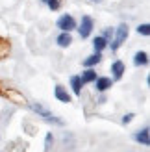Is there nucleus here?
<instances>
[{
    "mask_svg": "<svg viewBox=\"0 0 150 152\" xmlns=\"http://www.w3.org/2000/svg\"><path fill=\"white\" fill-rule=\"evenodd\" d=\"M132 119H133V113H126V115L122 117V124H128V123H132Z\"/></svg>",
    "mask_w": 150,
    "mask_h": 152,
    "instance_id": "nucleus-18",
    "label": "nucleus"
},
{
    "mask_svg": "<svg viewBox=\"0 0 150 152\" xmlns=\"http://www.w3.org/2000/svg\"><path fill=\"white\" fill-rule=\"evenodd\" d=\"M82 86H84V82H82L80 76H72V78H71V87H72V93L76 96L82 95Z\"/></svg>",
    "mask_w": 150,
    "mask_h": 152,
    "instance_id": "nucleus-8",
    "label": "nucleus"
},
{
    "mask_svg": "<svg viewBox=\"0 0 150 152\" xmlns=\"http://www.w3.org/2000/svg\"><path fill=\"white\" fill-rule=\"evenodd\" d=\"M58 28L61 30V32H72V30L76 28V20H74L72 15H61V17L58 19Z\"/></svg>",
    "mask_w": 150,
    "mask_h": 152,
    "instance_id": "nucleus-2",
    "label": "nucleus"
},
{
    "mask_svg": "<svg viewBox=\"0 0 150 152\" xmlns=\"http://www.w3.org/2000/svg\"><path fill=\"white\" fill-rule=\"evenodd\" d=\"M43 4H47V6L50 7V10H52V11L59 10V6H61V4H59V0H43Z\"/></svg>",
    "mask_w": 150,
    "mask_h": 152,
    "instance_id": "nucleus-15",
    "label": "nucleus"
},
{
    "mask_svg": "<svg viewBox=\"0 0 150 152\" xmlns=\"http://www.w3.org/2000/svg\"><path fill=\"white\" fill-rule=\"evenodd\" d=\"M111 72H113L115 80H121L122 78V72H124V63L122 61H115L111 65Z\"/></svg>",
    "mask_w": 150,
    "mask_h": 152,
    "instance_id": "nucleus-9",
    "label": "nucleus"
},
{
    "mask_svg": "<svg viewBox=\"0 0 150 152\" xmlns=\"http://www.w3.org/2000/svg\"><path fill=\"white\" fill-rule=\"evenodd\" d=\"M133 139H135L137 143H141V145L148 147V145H150V132H148V128H143V130H139L135 135H133Z\"/></svg>",
    "mask_w": 150,
    "mask_h": 152,
    "instance_id": "nucleus-5",
    "label": "nucleus"
},
{
    "mask_svg": "<svg viewBox=\"0 0 150 152\" xmlns=\"http://www.w3.org/2000/svg\"><path fill=\"white\" fill-rule=\"evenodd\" d=\"M128 32H130V30H128V26H126V24H121V26L117 28L115 41H113V45H111V50H117V48H119V47H121V45L124 43V39L128 37Z\"/></svg>",
    "mask_w": 150,
    "mask_h": 152,
    "instance_id": "nucleus-4",
    "label": "nucleus"
},
{
    "mask_svg": "<svg viewBox=\"0 0 150 152\" xmlns=\"http://www.w3.org/2000/svg\"><path fill=\"white\" fill-rule=\"evenodd\" d=\"M146 63H148V54L146 52H137V54L133 56V65L141 67V65H146Z\"/></svg>",
    "mask_w": 150,
    "mask_h": 152,
    "instance_id": "nucleus-12",
    "label": "nucleus"
},
{
    "mask_svg": "<svg viewBox=\"0 0 150 152\" xmlns=\"http://www.w3.org/2000/svg\"><path fill=\"white\" fill-rule=\"evenodd\" d=\"M95 86H96V91L104 93V91H108L111 86H113V82H111V78H96L95 80Z\"/></svg>",
    "mask_w": 150,
    "mask_h": 152,
    "instance_id": "nucleus-7",
    "label": "nucleus"
},
{
    "mask_svg": "<svg viewBox=\"0 0 150 152\" xmlns=\"http://www.w3.org/2000/svg\"><path fill=\"white\" fill-rule=\"evenodd\" d=\"M100 59H102V56H100V52H96V54H93V56H89L85 61H84V67H95L96 63H100Z\"/></svg>",
    "mask_w": 150,
    "mask_h": 152,
    "instance_id": "nucleus-13",
    "label": "nucleus"
},
{
    "mask_svg": "<svg viewBox=\"0 0 150 152\" xmlns=\"http://www.w3.org/2000/svg\"><path fill=\"white\" fill-rule=\"evenodd\" d=\"M93 2H102V0H93Z\"/></svg>",
    "mask_w": 150,
    "mask_h": 152,
    "instance_id": "nucleus-20",
    "label": "nucleus"
},
{
    "mask_svg": "<svg viewBox=\"0 0 150 152\" xmlns=\"http://www.w3.org/2000/svg\"><path fill=\"white\" fill-rule=\"evenodd\" d=\"M78 32H80V37H82V39H85V37L91 35V32H93V19L87 17V15H84V17H82V22H80Z\"/></svg>",
    "mask_w": 150,
    "mask_h": 152,
    "instance_id": "nucleus-3",
    "label": "nucleus"
},
{
    "mask_svg": "<svg viewBox=\"0 0 150 152\" xmlns=\"http://www.w3.org/2000/svg\"><path fill=\"white\" fill-rule=\"evenodd\" d=\"M137 34H141V35H150V26L148 24H141L137 28Z\"/></svg>",
    "mask_w": 150,
    "mask_h": 152,
    "instance_id": "nucleus-17",
    "label": "nucleus"
},
{
    "mask_svg": "<svg viewBox=\"0 0 150 152\" xmlns=\"http://www.w3.org/2000/svg\"><path fill=\"white\" fill-rule=\"evenodd\" d=\"M102 37H104V39H106V41H109L111 37H113V32H111V28H108L106 32H104V35H102Z\"/></svg>",
    "mask_w": 150,
    "mask_h": 152,
    "instance_id": "nucleus-19",
    "label": "nucleus"
},
{
    "mask_svg": "<svg viewBox=\"0 0 150 152\" xmlns=\"http://www.w3.org/2000/svg\"><path fill=\"white\" fill-rule=\"evenodd\" d=\"M54 96L58 98L59 102H65V104L71 102V95L67 93L65 87H61V86H56V89H54Z\"/></svg>",
    "mask_w": 150,
    "mask_h": 152,
    "instance_id": "nucleus-6",
    "label": "nucleus"
},
{
    "mask_svg": "<svg viewBox=\"0 0 150 152\" xmlns=\"http://www.w3.org/2000/svg\"><path fill=\"white\" fill-rule=\"evenodd\" d=\"M72 43V37H71V32H63L61 35L58 37V45L61 48H65V47H69V45Z\"/></svg>",
    "mask_w": 150,
    "mask_h": 152,
    "instance_id": "nucleus-11",
    "label": "nucleus"
},
{
    "mask_svg": "<svg viewBox=\"0 0 150 152\" xmlns=\"http://www.w3.org/2000/svg\"><path fill=\"white\" fill-rule=\"evenodd\" d=\"M80 78H82V82H84V83L95 82V80H96V72L91 69V67H87V71H84V72H82V76H80Z\"/></svg>",
    "mask_w": 150,
    "mask_h": 152,
    "instance_id": "nucleus-10",
    "label": "nucleus"
},
{
    "mask_svg": "<svg viewBox=\"0 0 150 152\" xmlns=\"http://www.w3.org/2000/svg\"><path fill=\"white\" fill-rule=\"evenodd\" d=\"M30 108H32L39 117H43L44 121H47V123H54V124H58V126H61V124H63V121H61V119H58L50 110H47V108H44L43 104H39V102H37V104L32 102V104H30Z\"/></svg>",
    "mask_w": 150,
    "mask_h": 152,
    "instance_id": "nucleus-1",
    "label": "nucleus"
},
{
    "mask_svg": "<svg viewBox=\"0 0 150 152\" xmlns=\"http://www.w3.org/2000/svg\"><path fill=\"white\" fill-rule=\"evenodd\" d=\"M52 143H54V137H52V134H47V137H44V152H48Z\"/></svg>",
    "mask_w": 150,
    "mask_h": 152,
    "instance_id": "nucleus-16",
    "label": "nucleus"
},
{
    "mask_svg": "<svg viewBox=\"0 0 150 152\" xmlns=\"http://www.w3.org/2000/svg\"><path fill=\"white\" fill-rule=\"evenodd\" d=\"M93 47H95V50H96V52H102L104 48L108 47V41L104 39L102 35H100V37H95V41H93Z\"/></svg>",
    "mask_w": 150,
    "mask_h": 152,
    "instance_id": "nucleus-14",
    "label": "nucleus"
}]
</instances>
